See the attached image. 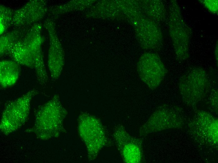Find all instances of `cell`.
<instances>
[{
    "instance_id": "3",
    "label": "cell",
    "mask_w": 218,
    "mask_h": 163,
    "mask_svg": "<svg viewBox=\"0 0 218 163\" xmlns=\"http://www.w3.org/2000/svg\"><path fill=\"white\" fill-rule=\"evenodd\" d=\"M179 87L184 101L192 104L198 102L205 94L210 84L205 71L201 67H195L181 75Z\"/></svg>"
},
{
    "instance_id": "5",
    "label": "cell",
    "mask_w": 218,
    "mask_h": 163,
    "mask_svg": "<svg viewBox=\"0 0 218 163\" xmlns=\"http://www.w3.org/2000/svg\"><path fill=\"white\" fill-rule=\"evenodd\" d=\"M47 11L45 0L29 1L19 9L14 10L11 26L18 27L32 25L43 18Z\"/></svg>"
},
{
    "instance_id": "10",
    "label": "cell",
    "mask_w": 218,
    "mask_h": 163,
    "mask_svg": "<svg viewBox=\"0 0 218 163\" xmlns=\"http://www.w3.org/2000/svg\"><path fill=\"white\" fill-rule=\"evenodd\" d=\"M144 12L147 17L155 22L164 21L166 10L163 3L159 0H147L144 2Z\"/></svg>"
},
{
    "instance_id": "9",
    "label": "cell",
    "mask_w": 218,
    "mask_h": 163,
    "mask_svg": "<svg viewBox=\"0 0 218 163\" xmlns=\"http://www.w3.org/2000/svg\"><path fill=\"white\" fill-rule=\"evenodd\" d=\"M31 26L18 27L1 36V56L8 55L14 45L24 35Z\"/></svg>"
},
{
    "instance_id": "1",
    "label": "cell",
    "mask_w": 218,
    "mask_h": 163,
    "mask_svg": "<svg viewBox=\"0 0 218 163\" xmlns=\"http://www.w3.org/2000/svg\"><path fill=\"white\" fill-rule=\"evenodd\" d=\"M42 25L38 22L30 26L14 45L8 55L19 65L36 70L44 65L41 50L44 39Z\"/></svg>"
},
{
    "instance_id": "4",
    "label": "cell",
    "mask_w": 218,
    "mask_h": 163,
    "mask_svg": "<svg viewBox=\"0 0 218 163\" xmlns=\"http://www.w3.org/2000/svg\"><path fill=\"white\" fill-rule=\"evenodd\" d=\"M137 71L142 80L151 89L159 86L166 72L159 56L150 52L141 55L138 63Z\"/></svg>"
},
{
    "instance_id": "6",
    "label": "cell",
    "mask_w": 218,
    "mask_h": 163,
    "mask_svg": "<svg viewBox=\"0 0 218 163\" xmlns=\"http://www.w3.org/2000/svg\"><path fill=\"white\" fill-rule=\"evenodd\" d=\"M117 129L115 139L124 161L129 163L139 162L142 151L139 141L131 136L122 126H119Z\"/></svg>"
},
{
    "instance_id": "11",
    "label": "cell",
    "mask_w": 218,
    "mask_h": 163,
    "mask_svg": "<svg viewBox=\"0 0 218 163\" xmlns=\"http://www.w3.org/2000/svg\"><path fill=\"white\" fill-rule=\"evenodd\" d=\"M14 10L4 5L0 6V35H2L11 26Z\"/></svg>"
},
{
    "instance_id": "8",
    "label": "cell",
    "mask_w": 218,
    "mask_h": 163,
    "mask_svg": "<svg viewBox=\"0 0 218 163\" xmlns=\"http://www.w3.org/2000/svg\"><path fill=\"white\" fill-rule=\"evenodd\" d=\"M19 65L13 60H3L0 63V84L3 88L14 85L20 72Z\"/></svg>"
},
{
    "instance_id": "7",
    "label": "cell",
    "mask_w": 218,
    "mask_h": 163,
    "mask_svg": "<svg viewBox=\"0 0 218 163\" xmlns=\"http://www.w3.org/2000/svg\"><path fill=\"white\" fill-rule=\"evenodd\" d=\"M44 26L49 35L50 45L48 54V65L52 78L58 79L60 76L64 64V54L59 42L57 41L53 27L49 20L44 23Z\"/></svg>"
},
{
    "instance_id": "13",
    "label": "cell",
    "mask_w": 218,
    "mask_h": 163,
    "mask_svg": "<svg viewBox=\"0 0 218 163\" xmlns=\"http://www.w3.org/2000/svg\"><path fill=\"white\" fill-rule=\"evenodd\" d=\"M215 56L217 61H218V45L217 44L215 49Z\"/></svg>"
},
{
    "instance_id": "2",
    "label": "cell",
    "mask_w": 218,
    "mask_h": 163,
    "mask_svg": "<svg viewBox=\"0 0 218 163\" xmlns=\"http://www.w3.org/2000/svg\"><path fill=\"white\" fill-rule=\"evenodd\" d=\"M169 26L177 59L180 61H185L189 56L190 30L184 19L179 6L175 0L170 2Z\"/></svg>"
},
{
    "instance_id": "12",
    "label": "cell",
    "mask_w": 218,
    "mask_h": 163,
    "mask_svg": "<svg viewBox=\"0 0 218 163\" xmlns=\"http://www.w3.org/2000/svg\"><path fill=\"white\" fill-rule=\"evenodd\" d=\"M200 2L210 12L213 14L218 13L217 0H200Z\"/></svg>"
}]
</instances>
